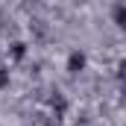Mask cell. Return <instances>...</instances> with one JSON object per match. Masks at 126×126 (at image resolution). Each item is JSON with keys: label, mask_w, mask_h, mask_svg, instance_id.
Instances as JSON below:
<instances>
[{"label": "cell", "mask_w": 126, "mask_h": 126, "mask_svg": "<svg viewBox=\"0 0 126 126\" xmlns=\"http://www.w3.org/2000/svg\"><path fill=\"white\" fill-rule=\"evenodd\" d=\"M114 24H117V27H126V6L123 3L114 6Z\"/></svg>", "instance_id": "2"}, {"label": "cell", "mask_w": 126, "mask_h": 126, "mask_svg": "<svg viewBox=\"0 0 126 126\" xmlns=\"http://www.w3.org/2000/svg\"><path fill=\"white\" fill-rule=\"evenodd\" d=\"M85 64H88L85 53H82V50H73V53L67 56V73H79V70H85Z\"/></svg>", "instance_id": "1"}, {"label": "cell", "mask_w": 126, "mask_h": 126, "mask_svg": "<svg viewBox=\"0 0 126 126\" xmlns=\"http://www.w3.org/2000/svg\"><path fill=\"white\" fill-rule=\"evenodd\" d=\"M9 88V67H0V91Z\"/></svg>", "instance_id": "4"}, {"label": "cell", "mask_w": 126, "mask_h": 126, "mask_svg": "<svg viewBox=\"0 0 126 126\" xmlns=\"http://www.w3.org/2000/svg\"><path fill=\"white\" fill-rule=\"evenodd\" d=\"M12 56L15 59H24L27 56V44H12Z\"/></svg>", "instance_id": "3"}]
</instances>
